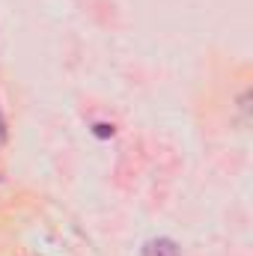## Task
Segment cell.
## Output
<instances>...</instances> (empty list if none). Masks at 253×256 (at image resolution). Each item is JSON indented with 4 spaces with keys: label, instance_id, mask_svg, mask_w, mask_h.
<instances>
[{
    "label": "cell",
    "instance_id": "cell-1",
    "mask_svg": "<svg viewBox=\"0 0 253 256\" xmlns=\"http://www.w3.org/2000/svg\"><path fill=\"white\" fill-rule=\"evenodd\" d=\"M140 256H182L179 250V244L173 242V238H149L143 248H140Z\"/></svg>",
    "mask_w": 253,
    "mask_h": 256
},
{
    "label": "cell",
    "instance_id": "cell-2",
    "mask_svg": "<svg viewBox=\"0 0 253 256\" xmlns=\"http://www.w3.org/2000/svg\"><path fill=\"white\" fill-rule=\"evenodd\" d=\"M92 134H96L98 140H108V137L116 134V128L110 126V122H96V126H92Z\"/></svg>",
    "mask_w": 253,
    "mask_h": 256
}]
</instances>
